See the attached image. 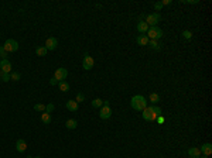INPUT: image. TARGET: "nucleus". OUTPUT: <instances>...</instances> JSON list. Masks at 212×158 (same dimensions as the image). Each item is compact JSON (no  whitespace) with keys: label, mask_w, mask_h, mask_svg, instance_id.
<instances>
[{"label":"nucleus","mask_w":212,"mask_h":158,"mask_svg":"<svg viewBox=\"0 0 212 158\" xmlns=\"http://www.w3.org/2000/svg\"><path fill=\"white\" fill-rule=\"evenodd\" d=\"M160 20H161L160 13H151V14H147L146 18H144V21L147 23V26H148V27H157V24H158Z\"/></svg>","instance_id":"7ed1b4c3"},{"label":"nucleus","mask_w":212,"mask_h":158,"mask_svg":"<svg viewBox=\"0 0 212 158\" xmlns=\"http://www.w3.org/2000/svg\"><path fill=\"white\" fill-rule=\"evenodd\" d=\"M21 79V75L18 72H11L10 73V81H14V82H18Z\"/></svg>","instance_id":"b1692460"},{"label":"nucleus","mask_w":212,"mask_h":158,"mask_svg":"<svg viewBox=\"0 0 212 158\" xmlns=\"http://www.w3.org/2000/svg\"><path fill=\"white\" fill-rule=\"evenodd\" d=\"M188 155L192 158H199L201 157V151H199V148L196 147H191L190 150H188Z\"/></svg>","instance_id":"dca6fc26"},{"label":"nucleus","mask_w":212,"mask_h":158,"mask_svg":"<svg viewBox=\"0 0 212 158\" xmlns=\"http://www.w3.org/2000/svg\"><path fill=\"white\" fill-rule=\"evenodd\" d=\"M31 158H33V157H31ZM34 158H41V157H34Z\"/></svg>","instance_id":"f704fd0d"},{"label":"nucleus","mask_w":212,"mask_h":158,"mask_svg":"<svg viewBox=\"0 0 212 158\" xmlns=\"http://www.w3.org/2000/svg\"><path fill=\"white\" fill-rule=\"evenodd\" d=\"M199 151H201L205 157H209L212 154V144L211 143H205V144H202L201 148H199Z\"/></svg>","instance_id":"9b49d317"},{"label":"nucleus","mask_w":212,"mask_h":158,"mask_svg":"<svg viewBox=\"0 0 212 158\" xmlns=\"http://www.w3.org/2000/svg\"><path fill=\"white\" fill-rule=\"evenodd\" d=\"M41 121H43L44 124H49V123H51V115L43 112V115H41Z\"/></svg>","instance_id":"aec40b11"},{"label":"nucleus","mask_w":212,"mask_h":158,"mask_svg":"<svg viewBox=\"0 0 212 158\" xmlns=\"http://www.w3.org/2000/svg\"><path fill=\"white\" fill-rule=\"evenodd\" d=\"M83 100H85V95H83V93H78V95H76V103H78V102H79V103H81V102H83Z\"/></svg>","instance_id":"c756f323"},{"label":"nucleus","mask_w":212,"mask_h":158,"mask_svg":"<svg viewBox=\"0 0 212 158\" xmlns=\"http://www.w3.org/2000/svg\"><path fill=\"white\" fill-rule=\"evenodd\" d=\"M58 86H60L61 92H68V90H69V85H68V82H65V81L58 82Z\"/></svg>","instance_id":"412c9836"},{"label":"nucleus","mask_w":212,"mask_h":158,"mask_svg":"<svg viewBox=\"0 0 212 158\" xmlns=\"http://www.w3.org/2000/svg\"><path fill=\"white\" fill-rule=\"evenodd\" d=\"M57 45H58V40L55 38V37H49V38H47V41H45V48L48 49V51H52V49L57 48Z\"/></svg>","instance_id":"9d476101"},{"label":"nucleus","mask_w":212,"mask_h":158,"mask_svg":"<svg viewBox=\"0 0 212 158\" xmlns=\"http://www.w3.org/2000/svg\"><path fill=\"white\" fill-rule=\"evenodd\" d=\"M54 109H55L54 104H52V103H48L47 106H45V113H49V115H51V113L54 112Z\"/></svg>","instance_id":"bb28decb"},{"label":"nucleus","mask_w":212,"mask_h":158,"mask_svg":"<svg viewBox=\"0 0 212 158\" xmlns=\"http://www.w3.org/2000/svg\"><path fill=\"white\" fill-rule=\"evenodd\" d=\"M136 41H137V44H139V45L144 47V45H148V41H150V40L147 38L146 34H140V35L136 38Z\"/></svg>","instance_id":"4468645a"},{"label":"nucleus","mask_w":212,"mask_h":158,"mask_svg":"<svg viewBox=\"0 0 212 158\" xmlns=\"http://www.w3.org/2000/svg\"><path fill=\"white\" fill-rule=\"evenodd\" d=\"M0 35H1V33H0Z\"/></svg>","instance_id":"4c0bfd02"},{"label":"nucleus","mask_w":212,"mask_h":158,"mask_svg":"<svg viewBox=\"0 0 212 158\" xmlns=\"http://www.w3.org/2000/svg\"><path fill=\"white\" fill-rule=\"evenodd\" d=\"M66 76H68V71H66L65 68H57V71H55V73H54V78L58 82L65 81Z\"/></svg>","instance_id":"0eeeda50"},{"label":"nucleus","mask_w":212,"mask_h":158,"mask_svg":"<svg viewBox=\"0 0 212 158\" xmlns=\"http://www.w3.org/2000/svg\"><path fill=\"white\" fill-rule=\"evenodd\" d=\"M57 79H55V78H52V79H51V81H49V85H55V83H57Z\"/></svg>","instance_id":"72a5a7b5"},{"label":"nucleus","mask_w":212,"mask_h":158,"mask_svg":"<svg viewBox=\"0 0 212 158\" xmlns=\"http://www.w3.org/2000/svg\"><path fill=\"white\" fill-rule=\"evenodd\" d=\"M148 45H150L153 49H156V51H160V49H161V44L158 43L157 40H150V41H148Z\"/></svg>","instance_id":"a211bd4d"},{"label":"nucleus","mask_w":212,"mask_h":158,"mask_svg":"<svg viewBox=\"0 0 212 158\" xmlns=\"http://www.w3.org/2000/svg\"><path fill=\"white\" fill-rule=\"evenodd\" d=\"M0 72H4V73H11V62L7 60V58L0 61Z\"/></svg>","instance_id":"1a4fd4ad"},{"label":"nucleus","mask_w":212,"mask_h":158,"mask_svg":"<svg viewBox=\"0 0 212 158\" xmlns=\"http://www.w3.org/2000/svg\"><path fill=\"white\" fill-rule=\"evenodd\" d=\"M130 106H131V109L137 110V112H141L143 109L147 107V100L144 96L136 95V96H133V98L130 99Z\"/></svg>","instance_id":"f257e3e1"},{"label":"nucleus","mask_w":212,"mask_h":158,"mask_svg":"<svg viewBox=\"0 0 212 158\" xmlns=\"http://www.w3.org/2000/svg\"><path fill=\"white\" fill-rule=\"evenodd\" d=\"M65 107L69 110V112H74V113L78 112V103H76L75 100H68L65 103Z\"/></svg>","instance_id":"2eb2a0df"},{"label":"nucleus","mask_w":212,"mask_h":158,"mask_svg":"<svg viewBox=\"0 0 212 158\" xmlns=\"http://www.w3.org/2000/svg\"><path fill=\"white\" fill-rule=\"evenodd\" d=\"M163 37V30L158 27H148L147 31V38L148 40H158Z\"/></svg>","instance_id":"20e7f679"},{"label":"nucleus","mask_w":212,"mask_h":158,"mask_svg":"<svg viewBox=\"0 0 212 158\" xmlns=\"http://www.w3.org/2000/svg\"><path fill=\"white\" fill-rule=\"evenodd\" d=\"M110 116H112V109H110V106H102L100 107V112H99V117L102 120H108L110 119Z\"/></svg>","instance_id":"6e6552de"},{"label":"nucleus","mask_w":212,"mask_h":158,"mask_svg":"<svg viewBox=\"0 0 212 158\" xmlns=\"http://www.w3.org/2000/svg\"><path fill=\"white\" fill-rule=\"evenodd\" d=\"M136 28H137V31H139L140 34H146L147 31H148V26H147V23L144 21V20H140V21L137 23Z\"/></svg>","instance_id":"f8f14e48"},{"label":"nucleus","mask_w":212,"mask_h":158,"mask_svg":"<svg viewBox=\"0 0 212 158\" xmlns=\"http://www.w3.org/2000/svg\"><path fill=\"white\" fill-rule=\"evenodd\" d=\"M154 9L157 11H160L161 9H163V4H161V1H157V3H154Z\"/></svg>","instance_id":"7c9ffc66"},{"label":"nucleus","mask_w":212,"mask_h":158,"mask_svg":"<svg viewBox=\"0 0 212 158\" xmlns=\"http://www.w3.org/2000/svg\"><path fill=\"white\" fill-rule=\"evenodd\" d=\"M0 79L3 82H9L10 81V73H4V72H0Z\"/></svg>","instance_id":"393cba45"},{"label":"nucleus","mask_w":212,"mask_h":158,"mask_svg":"<svg viewBox=\"0 0 212 158\" xmlns=\"http://www.w3.org/2000/svg\"><path fill=\"white\" fill-rule=\"evenodd\" d=\"M16 150L18 151V153H24V151L27 150V143L24 141L23 138L17 140V143H16Z\"/></svg>","instance_id":"ddd939ff"},{"label":"nucleus","mask_w":212,"mask_h":158,"mask_svg":"<svg viewBox=\"0 0 212 158\" xmlns=\"http://www.w3.org/2000/svg\"><path fill=\"white\" fill-rule=\"evenodd\" d=\"M93 65H95V61H93V58L91 57V55L85 54V57H83V61H82V68L85 69V71H89V69H92Z\"/></svg>","instance_id":"423d86ee"},{"label":"nucleus","mask_w":212,"mask_h":158,"mask_svg":"<svg viewBox=\"0 0 212 158\" xmlns=\"http://www.w3.org/2000/svg\"><path fill=\"white\" fill-rule=\"evenodd\" d=\"M202 158H208V157H202Z\"/></svg>","instance_id":"c9c22d12"},{"label":"nucleus","mask_w":212,"mask_h":158,"mask_svg":"<svg viewBox=\"0 0 212 158\" xmlns=\"http://www.w3.org/2000/svg\"><path fill=\"white\" fill-rule=\"evenodd\" d=\"M47 52H48V49L45 48V47H37V48H35V54H37L38 57H45Z\"/></svg>","instance_id":"6ab92c4d"},{"label":"nucleus","mask_w":212,"mask_h":158,"mask_svg":"<svg viewBox=\"0 0 212 158\" xmlns=\"http://www.w3.org/2000/svg\"><path fill=\"white\" fill-rule=\"evenodd\" d=\"M141 112H143V119L146 121H156V119L158 117V115L153 109V106H147L146 109H143Z\"/></svg>","instance_id":"f03ea898"},{"label":"nucleus","mask_w":212,"mask_h":158,"mask_svg":"<svg viewBox=\"0 0 212 158\" xmlns=\"http://www.w3.org/2000/svg\"><path fill=\"white\" fill-rule=\"evenodd\" d=\"M76 126H78V121H76L75 119H69L65 121V127L66 129H69V130H74V129H76Z\"/></svg>","instance_id":"f3484780"},{"label":"nucleus","mask_w":212,"mask_h":158,"mask_svg":"<svg viewBox=\"0 0 212 158\" xmlns=\"http://www.w3.org/2000/svg\"><path fill=\"white\" fill-rule=\"evenodd\" d=\"M0 61H1V60H0Z\"/></svg>","instance_id":"58836bf2"},{"label":"nucleus","mask_w":212,"mask_h":158,"mask_svg":"<svg viewBox=\"0 0 212 158\" xmlns=\"http://www.w3.org/2000/svg\"><path fill=\"white\" fill-rule=\"evenodd\" d=\"M92 106H93V107H102V106H103V100H102V99H99V98L93 99V100H92Z\"/></svg>","instance_id":"5701e85b"},{"label":"nucleus","mask_w":212,"mask_h":158,"mask_svg":"<svg viewBox=\"0 0 212 158\" xmlns=\"http://www.w3.org/2000/svg\"><path fill=\"white\" fill-rule=\"evenodd\" d=\"M171 3H173L171 0H163V1H161V4L163 6H168V4H171Z\"/></svg>","instance_id":"2f4dec72"},{"label":"nucleus","mask_w":212,"mask_h":158,"mask_svg":"<svg viewBox=\"0 0 212 158\" xmlns=\"http://www.w3.org/2000/svg\"><path fill=\"white\" fill-rule=\"evenodd\" d=\"M150 102H151L153 104H156V103H158L160 102V95L158 93H150Z\"/></svg>","instance_id":"4be33fe9"},{"label":"nucleus","mask_w":212,"mask_h":158,"mask_svg":"<svg viewBox=\"0 0 212 158\" xmlns=\"http://www.w3.org/2000/svg\"><path fill=\"white\" fill-rule=\"evenodd\" d=\"M27 158H31V157H27Z\"/></svg>","instance_id":"e433bc0d"},{"label":"nucleus","mask_w":212,"mask_h":158,"mask_svg":"<svg viewBox=\"0 0 212 158\" xmlns=\"http://www.w3.org/2000/svg\"><path fill=\"white\" fill-rule=\"evenodd\" d=\"M0 58H1V60H6V58H7V52L4 51L3 45H0Z\"/></svg>","instance_id":"c85d7f7f"},{"label":"nucleus","mask_w":212,"mask_h":158,"mask_svg":"<svg viewBox=\"0 0 212 158\" xmlns=\"http://www.w3.org/2000/svg\"><path fill=\"white\" fill-rule=\"evenodd\" d=\"M182 37H184L185 40H191L192 38V33H191L190 30H185L184 33H182Z\"/></svg>","instance_id":"cd10ccee"},{"label":"nucleus","mask_w":212,"mask_h":158,"mask_svg":"<svg viewBox=\"0 0 212 158\" xmlns=\"http://www.w3.org/2000/svg\"><path fill=\"white\" fill-rule=\"evenodd\" d=\"M34 110H37V112H45V104H43V103L34 104Z\"/></svg>","instance_id":"a878e982"},{"label":"nucleus","mask_w":212,"mask_h":158,"mask_svg":"<svg viewBox=\"0 0 212 158\" xmlns=\"http://www.w3.org/2000/svg\"><path fill=\"white\" fill-rule=\"evenodd\" d=\"M3 48H4V51L9 54V52H16L17 49H18V43H17L16 40H6V43L3 44Z\"/></svg>","instance_id":"39448f33"},{"label":"nucleus","mask_w":212,"mask_h":158,"mask_svg":"<svg viewBox=\"0 0 212 158\" xmlns=\"http://www.w3.org/2000/svg\"><path fill=\"white\" fill-rule=\"evenodd\" d=\"M156 120H157V121L160 123V124H161V123H164V117H163V116H158V117H157Z\"/></svg>","instance_id":"473e14b6"}]
</instances>
